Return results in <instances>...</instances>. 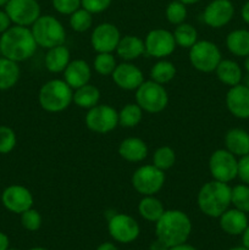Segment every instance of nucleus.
Listing matches in <instances>:
<instances>
[{
  "label": "nucleus",
  "mask_w": 249,
  "mask_h": 250,
  "mask_svg": "<svg viewBox=\"0 0 249 250\" xmlns=\"http://www.w3.org/2000/svg\"><path fill=\"white\" fill-rule=\"evenodd\" d=\"M37 48L38 45L28 27L14 24L0 36V54L15 62L31 59Z\"/></svg>",
  "instance_id": "obj_1"
},
{
  "label": "nucleus",
  "mask_w": 249,
  "mask_h": 250,
  "mask_svg": "<svg viewBox=\"0 0 249 250\" xmlns=\"http://www.w3.org/2000/svg\"><path fill=\"white\" fill-rule=\"evenodd\" d=\"M192 233V221L181 210H165L163 216L155 222L156 238L167 247L187 243Z\"/></svg>",
  "instance_id": "obj_2"
},
{
  "label": "nucleus",
  "mask_w": 249,
  "mask_h": 250,
  "mask_svg": "<svg viewBox=\"0 0 249 250\" xmlns=\"http://www.w3.org/2000/svg\"><path fill=\"white\" fill-rule=\"evenodd\" d=\"M231 192L228 183L215 180L207 182L198 193V208L205 216L219 219L231 205Z\"/></svg>",
  "instance_id": "obj_3"
},
{
  "label": "nucleus",
  "mask_w": 249,
  "mask_h": 250,
  "mask_svg": "<svg viewBox=\"0 0 249 250\" xmlns=\"http://www.w3.org/2000/svg\"><path fill=\"white\" fill-rule=\"evenodd\" d=\"M38 102L48 112H61L73 103V89L63 80H51L42 85Z\"/></svg>",
  "instance_id": "obj_4"
},
{
  "label": "nucleus",
  "mask_w": 249,
  "mask_h": 250,
  "mask_svg": "<svg viewBox=\"0 0 249 250\" xmlns=\"http://www.w3.org/2000/svg\"><path fill=\"white\" fill-rule=\"evenodd\" d=\"M37 45L44 49L62 45L66 42V31L62 23L51 15H43L31 26Z\"/></svg>",
  "instance_id": "obj_5"
},
{
  "label": "nucleus",
  "mask_w": 249,
  "mask_h": 250,
  "mask_svg": "<svg viewBox=\"0 0 249 250\" xmlns=\"http://www.w3.org/2000/svg\"><path fill=\"white\" fill-rule=\"evenodd\" d=\"M136 102L143 111L159 114L168 104V94L163 84L154 81H144L136 89Z\"/></svg>",
  "instance_id": "obj_6"
},
{
  "label": "nucleus",
  "mask_w": 249,
  "mask_h": 250,
  "mask_svg": "<svg viewBox=\"0 0 249 250\" xmlns=\"http://www.w3.org/2000/svg\"><path fill=\"white\" fill-rule=\"evenodd\" d=\"M188 58L195 70L204 73L214 72L222 60L219 46L210 41H198L189 48Z\"/></svg>",
  "instance_id": "obj_7"
},
{
  "label": "nucleus",
  "mask_w": 249,
  "mask_h": 250,
  "mask_svg": "<svg viewBox=\"0 0 249 250\" xmlns=\"http://www.w3.org/2000/svg\"><path fill=\"white\" fill-rule=\"evenodd\" d=\"M132 186L141 195H155L165 185V173L154 165H143L132 175Z\"/></svg>",
  "instance_id": "obj_8"
},
{
  "label": "nucleus",
  "mask_w": 249,
  "mask_h": 250,
  "mask_svg": "<svg viewBox=\"0 0 249 250\" xmlns=\"http://www.w3.org/2000/svg\"><path fill=\"white\" fill-rule=\"evenodd\" d=\"M209 171L215 181L229 183L237 177L238 160L227 149H217L210 155Z\"/></svg>",
  "instance_id": "obj_9"
},
{
  "label": "nucleus",
  "mask_w": 249,
  "mask_h": 250,
  "mask_svg": "<svg viewBox=\"0 0 249 250\" xmlns=\"http://www.w3.org/2000/svg\"><path fill=\"white\" fill-rule=\"evenodd\" d=\"M85 126L89 131L105 134L119 126V112L110 105H95L85 114Z\"/></svg>",
  "instance_id": "obj_10"
},
{
  "label": "nucleus",
  "mask_w": 249,
  "mask_h": 250,
  "mask_svg": "<svg viewBox=\"0 0 249 250\" xmlns=\"http://www.w3.org/2000/svg\"><path fill=\"white\" fill-rule=\"evenodd\" d=\"M107 231L115 242L129 244L136 241L141 233L138 222L127 214H114L107 222Z\"/></svg>",
  "instance_id": "obj_11"
},
{
  "label": "nucleus",
  "mask_w": 249,
  "mask_h": 250,
  "mask_svg": "<svg viewBox=\"0 0 249 250\" xmlns=\"http://www.w3.org/2000/svg\"><path fill=\"white\" fill-rule=\"evenodd\" d=\"M5 11L14 24L31 27L41 16V5L37 0H9Z\"/></svg>",
  "instance_id": "obj_12"
},
{
  "label": "nucleus",
  "mask_w": 249,
  "mask_h": 250,
  "mask_svg": "<svg viewBox=\"0 0 249 250\" xmlns=\"http://www.w3.org/2000/svg\"><path fill=\"white\" fill-rule=\"evenodd\" d=\"M145 53L155 59H165L170 56L176 49V42L173 33L167 29H151L144 39Z\"/></svg>",
  "instance_id": "obj_13"
},
{
  "label": "nucleus",
  "mask_w": 249,
  "mask_h": 250,
  "mask_svg": "<svg viewBox=\"0 0 249 250\" xmlns=\"http://www.w3.org/2000/svg\"><path fill=\"white\" fill-rule=\"evenodd\" d=\"M1 203L7 211L21 215L33 207V195L28 188L21 185H11L4 189Z\"/></svg>",
  "instance_id": "obj_14"
},
{
  "label": "nucleus",
  "mask_w": 249,
  "mask_h": 250,
  "mask_svg": "<svg viewBox=\"0 0 249 250\" xmlns=\"http://www.w3.org/2000/svg\"><path fill=\"white\" fill-rule=\"evenodd\" d=\"M121 33L115 24L104 22L93 29L90 44L97 53H112L116 51Z\"/></svg>",
  "instance_id": "obj_15"
},
{
  "label": "nucleus",
  "mask_w": 249,
  "mask_h": 250,
  "mask_svg": "<svg viewBox=\"0 0 249 250\" xmlns=\"http://www.w3.org/2000/svg\"><path fill=\"white\" fill-rule=\"evenodd\" d=\"M234 15V6L231 0H212L203 12V21L211 28H221L229 23Z\"/></svg>",
  "instance_id": "obj_16"
},
{
  "label": "nucleus",
  "mask_w": 249,
  "mask_h": 250,
  "mask_svg": "<svg viewBox=\"0 0 249 250\" xmlns=\"http://www.w3.org/2000/svg\"><path fill=\"white\" fill-rule=\"evenodd\" d=\"M111 78L115 84L124 90H136L144 82L143 72L131 62H122L117 65Z\"/></svg>",
  "instance_id": "obj_17"
},
{
  "label": "nucleus",
  "mask_w": 249,
  "mask_h": 250,
  "mask_svg": "<svg viewBox=\"0 0 249 250\" xmlns=\"http://www.w3.org/2000/svg\"><path fill=\"white\" fill-rule=\"evenodd\" d=\"M226 106L237 119H249V88L242 83L229 87L226 94Z\"/></svg>",
  "instance_id": "obj_18"
},
{
  "label": "nucleus",
  "mask_w": 249,
  "mask_h": 250,
  "mask_svg": "<svg viewBox=\"0 0 249 250\" xmlns=\"http://www.w3.org/2000/svg\"><path fill=\"white\" fill-rule=\"evenodd\" d=\"M90 77H92L90 66L88 65L87 61L82 60V59L70 61L67 67L63 71V81L73 90L89 83Z\"/></svg>",
  "instance_id": "obj_19"
},
{
  "label": "nucleus",
  "mask_w": 249,
  "mask_h": 250,
  "mask_svg": "<svg viewBox=\"0 0 249 250\" xmlns=\"http://www.w3.org/2000/svg\"><path fill=\"white\" fill-rule=\"evenodd\" d=\"M219 225L220 229L228 236H241L249 225V221L246 212L236 208H232V209L228 208L219 217Z\"/></svg>",
  "instance_id": "obj_20"
},
{
  "label": "nucleus",
  "mask_w": 249,
  "mask_h": 250,
  "mask_svg": "<svg viewBox=\"0 0 249 250\" xmlns=\"http://www.w3.org/2000/svg\"><path fill=\"white\" fill-rule=\"evenodd\" d=\"M119 154L128 163H141L148 156V146L143 139L129 137L120 143Z\"/></svg>",
  "instance_id": "obj_21"
},
{
  "label": "nucleus",
  "mask_w": 249,
  "mask_h": 250,
  "mask_svg": "<svg viewBox=\"0 0 249 250\" xmlns=\"http://www.w3.org/2000/svg\"><path fill=\"white\" fill-rule=\"evenodd\" d=\"M116 53L124 61L136 60L145 53L144 41L139 37L131 36V34L121 37L116 48Z\"/></svg>",
  "instance_id": "obj_22"
},
{
  "label": "nucleus",
  "mask_w": 249,
  "mask_h": 250,
  "mask_svg": "<svg viewBox=\"0 0 249 250\" xmlns=\"http://www.w3.org/2000/svg\"><path fill=\"white\" fill-rule=\"evenodd\" d=\"M225 146L234 156L249 154V133L242 128H232L225 136Z\"/></svg>",
  "instance_id": "obj_23"
},
{
  "label": "nucleus",
  "mask_w": 249,
  "mask_h": 250,
  "mask_svg": "<svg viewBox=\"0 0 249 250\" xmlns=\"http://www.w3.org/2000/svg\"><path fill=\"white\" fill-rule=\"evenodd\" d=\"M216 77L219 81L224 84L228 85V87H233V85L239 84L242 82V77H243V72L242 68L236 61L228 60V59H222L220 63L217 65L216 70Z\"/></svg>",
  "instance_id": "obj_24"
},
{
  "label": "nucleus",
  "mask_w": 249,
  "mask_h": 250,
  "mask_svg": "<svg viewBox=\"0 0 249 250\" xmlns=\"http://www.w3.org/2000/svg\"><path fill=\"white\" fill-rule=\"evenodd\" d=\"M70 50L65 44L48 49L45 55V67L51 73H60L65 71L70 63Z\"/></svg>",
  "instance_id": "obj_25"
},
{
  "label": "nucleus",
  "mask_w": 249,
  "mask_h": 250,
  "mask_svg": "<svg viewBox=\"0 0 249 250\" xmlns=\"http://www.w3.org/2000/svg\"><path fill=\"white\" fill-rule=\"evenodd\" d=\"M138 212L142 219L155 224L165 212V207L155 195H144L138 204Z\"/></svg>",
  "instance_id": "obj_26"
},
{
  "label": "nucleus",
  "mask_w": 249,
  "mask_h": 250,
  "mask_svg": "<svg viewBox=\"0 0 249 250\" xmlns=\"http://www.w3.org/2000/svg\"><path fill=\"white\" fill-rule=\"evenodd\" d=\"M20 75L21 71L19 62L0 56V90H7L15 87L19 82Z\"/></svg>",
  "instance_id": "obj_27"
},
{
  "label": "nucleus",
  "mask_w": 249,
  "mask_h": 250,
  "mask_svg": "<svg viewBox=\"0 0 249 250\" xmlns=\"http://www.w3.org/2000/svg\"><path fill=\"white\" fill-rule=\"evenodd\" d=\"M226 46L233 55L247 58L249 55V31L234 29L229 32L226 38Z\"/></svg>",
  "instance_id": "obj_28"
},
{
  "label": "nucleus",
  "mask_w": 249,
  "mask_h": 250,
  "mask_svg": "<svg viewBox=\"0 0 249 250\" xmlns=\"http://www.w3.org/2000/svg\"><path fill=\"white\" fill-rule=\"evenodd\" d=\"M100 100V92L95 85L87 84L73 90V103L81 109H92Z\"/></svg>",
  "instance_id": "obj_29"
},
{
  "label": "nucleus",
  "mask_w": 249,
  "mask_h": 250,
  "mask_svg": "<svg viewBox=\"0 0 249 250\" xmlns=\"http://www.w3.org/2000/svg\"><path fill=\"white\" fill-rule=\"evenodd\" d=\"M176 76V67L171 61L160 59L156 63H154L150 70V80L159 84H166L171 82Z\"/></svg>",
  "instance_id": "obj_30"
},
{
  "label": "nucleus",
  "mask_w": 249,
  "mask_h": 250,
  "mask_svg": "<svg viewBox=\"0 0 249 250\" xmlns=\"http://www.w3.org/2000/svg\"><path fill=\"white\" fill-rule=\"evenodd\" d=\"M173 38H175L176 45L189 49L198 42V32L192 24L183 22V23L177 24V27L175 28Z\"/></svg>",
  "instance_id": "obj_31"
},
{
  "label": "nucleus",
  "mask_w": 249,
  "mask_h": 250,
  "mask_svg": "<svg viewBox=\"0 0 249 250\" xmlns=\"http://www.w3.org/2000/svg\"><path fill=\"white\" fill-rule=\"evenodd\" d=\"M143 119V110L138 104H127L120 110L119 125L124 128H133L138 126Z\"/></svg>",
  "instance_id": "obj_32"
},
{
  "label": "nucleus",
  "mask_w": 249,
  "mask_h": 250,
  "mask_svg": "<svg viewBox=\"0 0 249 250\" xmlns=\"http://www.w3.org/2000/svg\"><path fill=\"white\" fill-rule=\"evenodd\" d=\"M176 161V153L171 146H163L155 150L153 155V165L159 170L164 171L172 167Z\"/></svg>",
  "instance_id": "obj_33"
},
{
  "label": "nucleus",
  "mask_w": 249,
  "mask_h": 250,
  "mask_svg": "<svg viewBox=\"0 0 249 250\" xmlns=\"http://www.w3.org/2000/svg\"><path fill=\"white\" fill-rule=\"evenodd\" d=\"M93 24V14L87 11L83 7L76 10L73 14L70 15V26L71 28L78 33L87 32Z\"/></svg>",
  "instance_id": "obj_34"
},
{
  "label": "nucleus",
  "mask_w": 249,
  "mask_h": 250,
  "mask_svg": "<svg viewBox=\"0 0 249 250\" xmlns=\"http://www.w3.org/2000/svg\"><path fill=\"white\" fill-rule=\"evenodd\" d=\"M116 66V59L112 55V53H98L93 61V67L95 72L102 76H111Z\"/></svg>",
  "instance_id": "obj_35"
},
{
  "label": "nucleus",
  "mask_w": 249,
  "mask_h": 250,
  "mask_svg": "<svg viewBox=\"0 0 249 250\" xmlns=\"http://www.w3.org/2000/svg\"><path fill=\"white\" fill-rule=\"evenodd\" d=\"M231 205L241 211L248 214L249 212V186L237 185L232 188L231 192Z\"/></svg>",
  "instance_id": "obj_36"
},
{
  "label": "nucleus",
  "mask_w": 249,
  "mask_h": 250,
  "mask_svg": "<svg viewBox=\"0 0 249 250\" xmlns=\"http://www.w3.org/2000/svg\"><path fill=\"white\" fill-rule=\"evenodd\" d=\"M165 15L171 24H181L187 19V7L180 0H173L166 6Z\"/></svg>",
  "instance_id": "obj_37"
},
{
  "label": "nucleus",
  "mask_w": 249,
  "mask_h": 250,
  "mask_svg": "<svg viewBox=\"0 0 249 250\" xmlns=\"http://www.w3.org/2000/svg\"><path fill=\"white\" fill-rule=\"evenodd\" d=\"M42 222H43L42 215L39 214L38 210L33 209V208L26 210V211L21 214V225L24 229H27V231H38L42 226Z\"/></svg>",
  "instance_id": "obj_38"
},
{
  "label": "nucleus",
  "mask_w": 249,
  "mask_h": 250,
  "mask_svg": "<svg viewBox=\"0 0 249 250\" xmlns=\"http://www.w3.org/2000/svg\"><path fill=\"white\" fill-rule=\"evenodd\" d=\"M17 143L16 133L7 126H0V154H9Z\"/></svg>",
  "instance_id": "obj_39"
},
{
  "label": "nucleus",
  "mask_w": 249,
  "mask_h": 250,
  "mask_svg": "<svg viewBox=\"0 0 249 250\" xmlns=\"http://www.w3.org/2000/svg\"><path fill=\"white\" fill-rule=\"evenodd\" d=\"M55 11L61 15H71L81 7V0H51Z\"/></svg>",
  "instance_id": "obj_40"
},
{
  "label": "nucleus",
  "mask_w": 249,
  "mask_h": 250,
  "mask_svg": "<svg viewBox=\"0 0 249 250\" xmlns=\"http://www.w3.org/2000/svg\"><path fill=\"white\" fill-rule=\"evenodd\" d=\"M112 0H81V7L90 14H100L109 9Z\"/></svg>",
  "instance_id": "obj_41"
},
{
  "label": "nucleus",
  "mask_w": 249,
  "mask_h": 250,
  "mask_svg": "<svg viewBox=\"0 0 249 250\" xmlns=\"http://www.w3.org/2000/svg\"><path fill=\"white\" fill-rule=\"evenodd\" d=\"M237 177L244 183L249 186V154L241 156L238 160V173Z\"/></svg>",
  "instance_id": "obj_42"
},
{
  "label": "nucleus",
  "mask_w": 249,
  "mask_h": 250,
  "mask_svg": "<svg viewBox=\"0 0 249 250\" xmlns=\"http://www.w3.org/2000/svg\"><path fill=\"white\" fill-rule=\"evenodd\" d=\"M11 23H12L11 20H10L9 15L6 14V11H5V10L4 11L0 10V36L11 27Z\"/></svg>",
  "instance_id": "obj_43"
},
{
  "label": "nucleus",
  "mask_w": 249,
  "mask_h": 250,
  "mask_svg": "<svg viewBox=\"0 0 249 250\" xmlns=\"http://www.w3.org/2000/svg\"><path fill=\"white\" fill-rule=\"evenodd\" d=\"M170 247L166 246L163 241H160L159 238H155V241L151 242L149 244V250H168Z\"/></svg>",
  "instance_id": "obj_44"
},
{
  "label": "nucleus",
  "mask_w": 249,
  "mask_h": 250,
  "mask_svg": "<svg viewBox=\"0 0 249 250\" xmlns=\"http://www.w3.org/2000/svg\"><path fill=\"white\" fill-rule=\"evenodd\" d=\"M9 248H10L9 237H7L4 232H0V250H7Z\"/></svg>",
  "instance_id": "obj_45"
},
{
  "label": "nucleus",
  "mask_w": 249,
  "mask_h": 250,
  "mask_svg": "<svg viewBox=\"0 0 249 250\" xmlns=\"http://www.w3.org/2000/svg\"><path fill=\"white\" fill-rule=\"evenodd\" d=\"M241 15H242V19H243V21L246 22V23L249 24V0L243 5V6H242Z\"/></svg>",
  "instance_id": "obj_46"
},
{
  "label": "nucleus",
  "mask_w": 249,
  "mask_h": 250,
  "mask_svg": "<svg viewBox=\"0 0 249 250\" xmlns=\"http://www.w3.org/2000/svg\"><path fill=\"white\" fill-rule=\"evenodd\" d=\"M241 236H242V246H243L244 248L249 249V225L247 226V229H244L243 233H242Z\"/></svg>",
  "instance_id": "obj_47"
},
{
  "label": "nucleus",
  "mask_w": 249,
  "mask_h": 250,
  "mask_svg": "<svg viewBox=\"0 0 249 250\" xmlns=\"http://www.w3.org/2000/svg\"><path fill=\"white\" fill-rule=\"evenodd\" d=\"M95 250H119V249H117V247L115 246L112 242H104V243L99 244Z\"/></svg>",
  "instance_id": "obj_48"
},
{
  "label": "nucleus",
  "mask_w": 249,
  "mask_h": 250,
  "mask_svg": "<svg viewBox=\"0 0 249 250\" xmlns=\"http://www.w3.org/2000/svg\"><path fill=\"white\" fill-rule=\"evenodd\" d=\"M168 250H198L195 247L190 246V244H187V243H182V244H178V246H175V247H170Z\"/></svg>",
  "instance_id": "obj_49"
},
{
  "label": "nucleus",
  "mask_w": 249,
  "mask_h": 250,
  "mask_svg": "<svg viewBox=\"0 0 249 250\" xmlns=\"http://www.w3.org/2000/svg\"><path fill=\"white\" fill-rule=\"evenodd\" d=\"M242 84H244L246 85V87H248L249 88V73L247 72V75L246 76H243V77H242Z\"/></svg>",
  "instance_id": "obj_50"
},
{
  "label": "nucleus",
  "mask_w": 249,
  "mask_h": 250,
  "mask_svg": "<svg viewBox=\"0 0 249 250\" xmlns=\"http://www.w3.org/2000/svg\"><path fill=\"white\" fill-rule=\"evenodd\" d=\"M181 2H183L185 5H192V4H197L199 2L200 0H180Z\"/></svg>",
  "instance_id": "obj_51"
},
{
  "label": "nucleus",
  "mask_w": 249,
  "mask_h": 250,
  "mask_svg": "<svg viewBox=\"0 0 249 250\" xmlns=\"http://www.w3.org/2000/svg\"><path fill=\"white\" fill-rule=\"evenodd\" d=\"M244 68H246L247 72L249 73V55L246 58V61H244Z\"/></svg>",
  "instance_id": "obj_52"
},
{
  "label": "nucleus",
  "mask_w": 249,
  "mask_h": 250,
  "mask_svg": "<svg viewBox=\"0 0 249 250\" xmlns=\"http://www.w3.org/2000/svg\"><path fill=\"white\" fill-rule=\"evenodd\" d=\"M228 250H249V249L244 248V247L242 246V247H233V248H231V249H228Z\"/></svg>",
  "instance_id": "obj_53"
},
{
  "label": "nucleus",
  "mask_w": 249,
  "mask_h": 250,
  "mask_svg": "<svg viewBox=\"0 0 249 250\" xmlns=\"http://www.w3.org/2000/svg\"><path fill=\"white\" fill-rule=\"evenodd\" d=\"M28 250H49V249L43 248V247H34V248H31V249H28Z\"/></svg>",
  "instance_id": "obj_54"
},
{
  "label": "nucleus",
  "mask_w": 249,
  "mask_h": 250,
  "mask_svg": "<svg viewBox=\"0 0 249 250\" xmlns=\"http://www.w3.org/2000/svg\"><path fill=\"white\" fill-rule=\"evenodd\" d=\"M7 1H9V0H0V7L5 6V5L7 4Z\"/></svg>",
  "instance_id": "obj_55"
},
{
  "label": "nucleus",
  "mask_w": 249,
  "mask_h": 250,
  "mask_svg": "<svg viewBox=\"0 0 249 250\" xmlns=\"http://www.w3.org/2000/svg\"><path fill=\"white\" fill-rule=\"evenodd\" d=\"M7 250H20V249H16V248H9Z\"/></svg>",
  "instance_id": "obj_56"
}]
</instances>
